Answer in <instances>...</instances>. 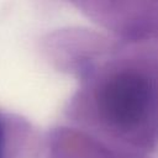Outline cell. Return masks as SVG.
Returning <instances> with one entry per match:
<instances>
[{"mask_svg":"<svg viewBox=\"0 0 158 158\" xmlns=\"http://www.w3.org/2000/svg\"><path fill=\"white\" fill-rule=\"evenodd\" d=\"M152 79L136 69L110 74L95 94L100 116L114 128L131 131L146 122L154 105Z\"/></svg>","mask_w":158,"mask_h":158,"instance_id":"obj_1","label":"cell"},{"mask_svg":"<svg viewBox=\"0 0 158 158\" xmlns=\"http://www.w3.org/2000/svg\"><path fill=\"white\" fill-rule=\"evenodd\" d=\"M7 125L0 114V158H7Z\"/></svg>","mask_w":158,"mask_h":158,"instance_id":"obj_2","label":"cell"}]
</instances>
